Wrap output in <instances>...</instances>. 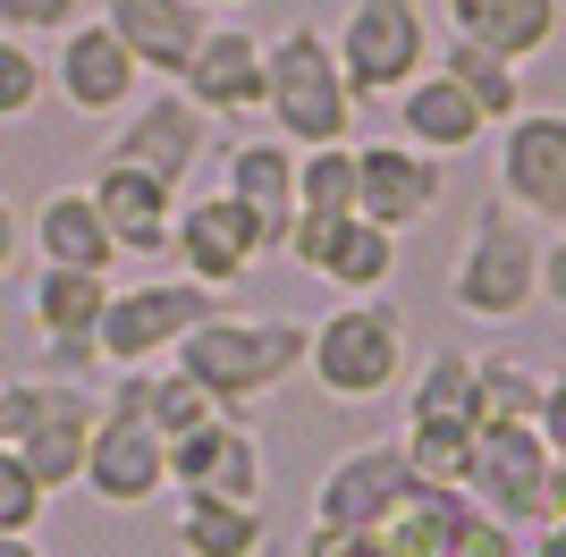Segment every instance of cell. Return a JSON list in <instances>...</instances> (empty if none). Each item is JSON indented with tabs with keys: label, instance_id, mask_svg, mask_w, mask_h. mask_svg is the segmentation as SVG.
I'll list each match as a JSON object with an SVG mask.
<instances>
[{
	"label": "cell",
	"instance_id": "6da1fadb",
	"mask_svg": "<svg viewBox=\"0 0 566 557\" xmlns=\"http://www.w3.org/2000/svg\"><path fill=\"white\" fill-rule=\"evenodd\" d=\"M305 347H313V322H296V313H212V322L187 329V347L169 364L187 371L195 389H212L220 414L245 422L262 397H280L305 371Z\"/></svg>",
	"mask_w": 566,
	"mask_h": 557
},
{
	"label": "cell",
	"instance_id": "7a4b0ae2",
	"mask_svg": "<svg viewBox=\"0 0 566 557\" xmlns=\"http://www.w3.org/2000/svg\"><path fill=\"white\" fill-rule=\"evenodd\" d=\"M262 118L296 153L355 144V85L338 76V51H331L322 25H280L262 43Z\"/></svg>",
	"mask_w": 566,
	"mask_h": 557
},
{
	"label": "cell",
	"instance_id": "3957f363",
	"mask_svg": "<svg viewBox=\"0 0 566 557\" xmlns=\"http://www.w3.org/2000/svg\"><path fill=\"white\" fill-rule=\"evenodd\" d=\"M449 304L482 329H507L542 304V229L524 211H507L499 195L473 203V220H465V245L449 262Z\"/></svg>",
	"mask_w": 566,
	"mask_h": 557
},
{
	"label": "cell",
	"instance_id": "277c9868",
	"mask_svg": "<svg viewBox=\"0 0 566 557\" xmlns=\"http://www.w3.org/2000/svg\"><path fill=\"white\" fill-rule=\"evenodd\" d=\"M406 355H415V329H406L398 304L380 296H347L313 322V347H305V380L331 406H373L406 380Z\"/></svg>",
	"mask_w": 566,
	"mask_h": 557
},
{
	"label": "cell",
	"instance_id": "5b68a950",
	"mask_svg": "<svg viewBox=\"0 0 566 557\" xmlns=\"http://www.w3.org/2000/svg\"><path fill=\"white\" fill-rule=\"evenodd\" d=\"M220 313V287L203 278H127L111 287V313L94 329V355L111 371H144V364H169V355L187 347L195 322H212Z\"/></svg>",
	"mask_w": 566,
	"mask_h": 557
},
{
	"label": "cell",
	"instance_id": "8992f818",
	"mask_svg": "<svg viewBox=\"0 0 566 557\" xmlns=\"http://www.w3.org/2000/svg\"><path fill=\"white\" fill-rule=\"evenodd\" d=\"M331 51H338V76L355 85V102L398 93L431 69V18H423V0H347Z\"/></svg>",
	"mask_w": 566,
	"mask_h": 557
},
{
	"label": "cell",
	"instance_id": "52a82bcc",
	"mask_svg": "<svg viewBox=\"0 0 566 557\" xmlns=\"http://www.w3.org/2000/svg\"><path fill=\"white\" fill-rule=\"evenodd\" d=\"M465 498L482 515H499L507 533L549 524V440L542 422H482L465 464Z\"/></svg>",
	"mask_w": 566,
	"mask_h": 557
},
{
	"label": "cell",
	"instance_id": "ba28073f",
	"mask_svg": "<svg viewBox=\"0 0 566 557\" xmlns=\"http://www.w3.org/2000/svg\"><path fill=\"white\" fill-rule=\"evenodd\" d=\"M491 186H499V203L524 211L533 229H566V111H533L524 102L491 144Z\"/></svg>",
	"mask_w": 566,
	"mask_h": 557
},
{
	"label": "cell",
	"instance_id": "9c48e42d",
	"mask_svg": "<svg viewBox=\"0 0 566 557\" xmlns=\"http://www.w3.org/2000/svg\"><path fill=\"white\" fill-rule=\"evenodd\" d=\"M94 422H102V397L85 389V380H60V371L25 380L18 456H25V473H34L51 498L85 482V456H94Z\"/></svg>",
	"mask_w": 566,
	"mask_h": 557
},
{
	"label": "cell",
	"instance_id": "30bf717a",
	"mask_svg": "<svg viewBox=\"0 0 566 557\" xmlns=\"http://www.w3.org/2000/svg\"><path fill=\"white\" fill-rule=\"evenodd\" d=\"M212 153V118L195 111L178 85H144L127 111H118L111 144H102V161H127V169H153L161 186H187L195 161Z\"/></svg>",
	"mask_w": 566,
	"mask_h": 557
},
{
	"label": "cell",
	"instance_id": "8fae6325",
	"mask_svg": "<svg viewBox=\"0 0 566 557\" xmlns=\"http://www.w3.org/2000/svg\"><path fill=\"white\" fill-rule=\"evenodd\" d=\"M406 490H415V464L398 440H355L313 482V533H380Z\"/></svg>",
	"mask_w": 566,
	"mask_h": 557
},
{
	"label": "cell",
	"instance_id": "7c38bea8",
	"mask_svg": "<svg viewBox=\"0 0 566 557\" xmlns=\"http://www.w3.org/2000/svg\"><path fill=\"white\" fill-rule=\"evenodd\" d=\"M440 195H449V161H431L423 144H406V136L355 144V220L406 237L440 211Z\"/></svg>",
	"mask_w": 566,
	"mask_h": 557
},
{
	"label": "cell",
	"instance_id": "4fadbf2b",
	"mask_svg": "<svg viewBox=\"0 0 566 557\" xmlns=\"http://www.w3.org/2000/svg\"><path fill=\"white\" fill-rule=\"evenodd\" d=\"M51 93H60V102H69L76 118H118L127 111V102H136L144 85H153V76L136 69V51L118 43L111 25L102 18H76V25H60V34H51Z\"/></svg>",
	"mask_w": 566,
	"mask_h": 557
},
{
	"label": "cell",
	"instance_id": "5bb4252c",
	"mask_svg": "<svg viewBox=\"0 0 566 557\" xmlns=\"http://www.w3.org/2000/svg\"><path fill=\"white\" fill-rule=\"evenodd\" d=\"M169 490H178V498H237V507H262L271 456H262V440L237 414H220V422H203V431H187V440H169Z\"/></svg>",
	"mask_w": 566,
	"mask_h": 557
},
{
	"label": "cell",
	"instance_id": "9a60e30c",
	"mask_svg": "<svg viewBox=\"0 0 566 557\" xmlns=\"http://www.w3.org/2000/svg\"><path fill=\"white\" fill-rule=\"evenodd\" d=\"M76 490H94L111 515L153 507V498L169 490V440H161L144 414H118V406H102V422H94V456H85V482H76Z\"/></svg>",
	"mask_w": 566,
	"mask_h": 557
},
{
	"label": "cell",
	"instance_id": "2e32d148",
	"mask_svg": "<svg viewBox=\"0 0 566 557\" xmlns=\"http://www.w3.org/2000/svg\"><path fill=\"white\" fill-rule=\"evenodd\" d=\"M169 254H178V271L203 278V287H220L229 296L237 278L262 262V229L254 211L237 203V195H195V203H178V220H169Z\"/></svg>",
	"mask_w": 566,
	"mask_h": 557
},
{
	"label": "cell",
	"instance_id": "e0dca14e",
	"mask_svg": "<svg viewBox=\"0 0 566 557\" xmlns=\"http://www.w3.org/2000/svg\"><path fill=\"white\" fill-rule=\"evenodd\" d=\"M178 93H187L203 118L237 127V118H262V34L212 18V34L195 43V60L178 69Z\"/></svg>",
	"mask_w": 566,
	"mask_h": 557
},
{
	"label": "cell",
	"instance_id": "ac0fdd59",
	"mask_svg": "<svg viewBox=\"0 0 566 557\" xmlns=\"http://www.w3.org/2000/svg\"><path fill=\"white\" fill-rule=\"evenodd\" d=\"M85 195H94L102 229H111V245H118L127 262H161V254H169V220H178V186H161L153 169L102 161L94 178H85Z\"/></svg>",
	"mask_w": 566,
	"mask_h": 557
},
{
	"label": "cell",
	"instance_id": "d6986e66",
	"mask_svg": "<svg viewBox=\"0 0 566 557\" xmlns=\"http://www.w3.org/2000/svg\"><path fill=\"white\" fill-rule=\"evenodd\" d=\"M220 195L254 211L262 229V254H280L287 245V220H296V144L280 136H237L220 144Z\"/></svg>",
	"mask_w": 566,
	"mask_h": 557
},
{
	"label": "cell",
	"instance_id": "ffe728a7",
	"mask_svg": "<svg viewBox=\"0 0 566 557\" xmlns=\"http://www.w3.org/2000/svg\"><path fill=\"white\" fill-rule=\"evenodd\" d=\"M94 18L111 25L118 43L136 51V69L161 76V85H178V69L195 60V43L212 34V9H195V0H102Z\"/></svg>",
	"mask_w": 566,
	"mask_h": 557
},
{
	"label": "cell",
	"instance_id": "44dd1931",
	"mask_svg": "<svg viewBox=\"0 0 566 557\" xmlns=\"http://www.w3.org/2000/svg\"><path fill=\"white\" fill-rule=\"evenodd\" d=\"M440 18H449L457 43L533 69V60L566 34V0H440Z\"/></svg>",
	"mask_w": 566,
	"mask_h": 557
},
{
	"label": "cell",
	"instance_id": "7402d4cb",
	"mask_svg": "<svg viewBox=\"0 0 566 557\" xmlns=\"http://www.w3.org/2000/svg\"><path fill=\"white\" fill-rule=\"evenodd\" d=\"M398 102V136L423 144L431 161H457V153H473V144H491V118H482V102H473L465 85H457L449 69H423L415 85L389 93Z\"/></svg>",
	"mask_w": 566,
	"mask_h": 557
},
{
	"label": "cell",
	"instance_id": "603a6c76",
	"mask_svg": "<svg viewBox=\"0 0 566 557\" xmlns=\"http://www.w3.org/2000/svg\"><path fill=\"white\" fill-rule=\"evenodd\" d=\"M25 245H34L43 271H94V278H111V262H118V245H111V229H102V211H94L85 186H51L43 203L25 211Z\"/></svg>",
	"mask_w": 566,
	"mask_h": 557
},
{
	"label": "cell",
	"instance_id": "cb8c5ba5",
	"mask_svg": "<svg viewBox=\"0 0 566 557\" xmlns=\"http://www.w3.org/2000/svg\"><path fill=\"white\" fill-rule=\"evenodd\" d=\"M102 313H111V278L94 271H34V287H25V322L43 338H94Z\"/></svg>",
	"mask_w": 566,
	"mask_h": 557
},
{
	"label": "cell",
	"instance_id": "d4e9b609",
	"mask_svg": "<svg viewBox=\"0 0 566 557\" xmlns=\"http://www.w3.org/2000/svg\"><path fill=\"white\" fill-rule=\"evenodd\" d=\"M178 557H262V507H237V498H178Z\"/></svg>",
	"mask_w": 566,
	"mask_h": 557
},
{
	"label": "cell",
	"instance_id": "484cf974",
	"mask_svg": "<svg viewBox=\"0 0 566 557\" xmlns=\"http://www.w3.org/2000/svg\"><path fill=\"white\" fill-rule=\"evenodd\" d=\"M322 287H338V296H380L389 278H398V237L373 229V220H338L331 254H322Z\"/></svg>",
	"mask_w": 566,
	"mask_h": 557
},
{
	"label": "cell",
	"instance_id": "4316f807",
	"mask_svg": "<svg viewBox=\"0 0 566 557\" xmlns=\"http://www.w3.org/2000/svg\"><path fill=\"white\" fill-rule=\"evenodd\" d=\"M406 422H482V364L465 347L431 355L406 389Z\"/></svg>",
	"mask_w": 566,
	"mask_h": 557
},
{
	"label": "cell",
	"instance_id": "83f0119b",
	"mask_svg": "<svg viewBox=\"0 0 566 557\" xmlns=\"http://www.w3.org/2000/svg\"><path fill=\"white\" fill-rule=\"evenodd\" d=\"M457 515H465V490H440V482H415L389 507V524H380V540H389V557H440V540L457 533Z\"/></svg>",
	"mask_w": 566,
	"mask_h": 557
},
{
	"label": "cell",
	"instance_id": "f1b7e54d",
	"mask_svg": "<svg viewBox=\"0 0 566 557\" xmlns=\"http://www.w3.org/2000/svg\"><path fill=\"white\" fill-rule=\"evenodd\" d=\"M431 69H449L457 85L482 102L491 127H507V118L524 111V69H516V60H491V51H473V43H457V34H449V43L431 51Z\"/></svg>",
	"mask_w": 566,
	"mask_h": 557
},
{
	"label": "cell",
	"instance_id": "f546056e",
	"mask_svg": "<svg viewBox=\"0 0 566 557\" xmlns=\"http://www.w3.org/2000/svg\"><path fill=\"white\" fill-rule=\"evenodd\" d=\"M473 431L482 422H406L398 448L415 464V482H440V490H465V464H473Z\"/></svg>",
	"mask_w": 566,
	"mask_h": 557
},
{
	"label": "cell",
	"instance_id": "4dcf8cb0",
	"mask_svg": "<svg viewBox=\"0 0 566 557\" xmlns=\"http://www.w3.org/2000/svg\"><path fill=\"white\" fill-rule=\"evenodd\" d=\"M144 422H153L161 440H187V431L220 422V397H212V389H195L178 364H153V406H144Z\"/></svg>",
	"mask_w": 566,
	"mask_h": 557
},
{
	"label": "cell",
	"instance_id": "1f68e13d",
	"mask_svg": "<svg viewBox=\"0 0 566 557\" xmlns=\"http://www.w3.org/2000/svg\"><path fill=\"white\" fill-rule=\"evenodd\" d=\"M296 211H355V144L296 153Z\"/></svg>",
	"mask_w": 566,
	"mask_h": 557
},
{
	"label": "cell",
	"instance_id": "d6a6232c",
	"mask_svg": "<svg viewBox=\"0 0 566 557\" xmlns=\"http://www.w3.org/2000/svg\"><path fill=\"white\" fill-rule=\"evenodd\" d=\"M482 364V422H533L542 414V371L516 355H473Z\"/></svg>",
	"mask_w": 566,
	"mask_h": 557
},
{
	"label": "cell",
	"instance_id": "836d02e7",
	"mask_svg": "<svg viewBox=\"0 0 566 557\" xmlns=\"http://www.w3.org/2000/svg\"><path fill=\"white\" fill-rule=\"evenodd\" d=\"M43 102H51V60L34 43H18V34H0V127L34 118Z\"/></svg>",
	"mask_w": 566,
	"mask_h": 557
},
{
	"label": "cell",
	"instance_id": "e575fe53",
	"mask_svg": "<svg viewBox=\"0 0 566 557\" xmlns=\"http://www.w3.org/2000/svg\"><path fill=\"white\" fill-rule=\"evenodd\" d=\"M43 507H51V490L25 473V456L18 448H0V533H18V540H34V524H43Z\"/></svg>",
	"mask_w": 566,
	"mask_h": 557
},
{
	"label": "cell",
	"instance_id": "d590c367",
	"mask_svg": "<svg viewBox=\"0 0 566 557\" xmlns=\"http://www.w3.org/2000/svg\"><path fill=\"white\" fill-rule=\"evenodd\" d=\"M440 557H524V533H507L499 515H482L465 498V515H457V533L440 540Z\"/></svg>",
	"mask_w": 566,
	"mask_h": 557
},
{
	"label": "cell",
	"instance_id": "8d00e7d4",
	"mask_svg": "<svg viewBox=\"0 0 566 557\" xmlns=\"http://www.w3.org/2000/svg\"><path fill=\"white\" fill-rule=\"evenodd\" d=\"M76 18H85V0H0V34H18V43H51Z\"/></svg>",
	"mask_w": 566,
	"mask_h": 557
},
{
	"label": "cell",
	"instance_id": "74e56055",
	"mask_svg": "<svg viewBox=\"0 0 566 557\" xmlns=\"http://www.w3.org/2000/svg\"><path fill=\"white\" fill-rule=\"evenodd\" d=\"M287 557H389V540L380 533H313L305 524V540H296Z\"/></svg>",
	"mask_w": 566,
	"mask_h": 557
},
{
	"label": "cell",
	"instance_id": "f35d334b",
	"mask_svg": "<svg viewBox=\"0 0 566 557\" xmlns=\"http://www.w3.org/2000/svg\"><path fill=\"white\" fill-rule=\"evenodd\" d=\"M542 440H549V456H566V364H549L542 371Z\"/></svg>",
	"mask_w": 566,
	"mask_h": 557
},
{
	"label": "cell",
	"instance_id": "ab89813d",
	"mask_svg": "<svg viewBox=\"0 0 566 557\" xmlns=\"http://www.w3.org/2000/svg\"><path fill=\"white\" fill-rule=\"evenodd\" d=\"M542 304L566 313V229H542Z\"/></svg>",
	"mask_w": 566,
	"mask_h": 557
},
{
	"label": "cell",
	"instance_id": "60d3db41",
	"mask_svg": "<svg viewBox=\"0 0 566 557\" xmlns=\"http://www.w3.org/2000/svg\"><path fill=\"white\" fill-rule=\"evenodd\" d=\"M18 254H25V220H18V203L0 195V278L18 271Z\"/></svg>",
	"mask_w": 566,
	"mask_h": 557
},
{
	"label": "cell",
	"instance_id": "b9f144b4",
	"mask_svg": "<svg viewBox=\"0 0 566 557\" xmlns=\"http://www.w3.org/2000/svg\"><path fill=\"white\" fill-rule=\"evenodd\" d=\"M18 422H25V380H0V448H18Z\"/></svg>",
	"mask_w": 566,
	"mask_h": 557
},
{
	"label": "cell",
	"instance_id": "7bdbcfd3",
	"mask_svg": "<svg viewBox=\"0 0 566 557\" xmlns=\"http://www.w3.org/2000/svg\"><path fill=\"white\" fill-rule=\"evenodd\" d=\"M524 557H566V515L533 524V533H524Z\"/></svg>",
	"mask_w": 566,
	"mask_h": 557
},
{
	"label": "cell",
	"instance_id": "ee69618b",
	"mask_svg": "<svg viewBox=\"0 0 566 557\" xmlns=\"http://www.w3.org/2000/svg\"><path fill=\"white\" fill-rule=\"evenodd\" d=\"M549 515H566V456H549Z\"/></svg>",
	"mask_w": 566,
	"mask_h": 557
},
{
	"label": "cell",
	"instance_id": "f6af8a7d",
	"mask_svg": "<svg viewBox=\"0 0 566 557\" xmlns=\"http://www.w3.org/2000/svg\"><path fill=\"white\" fill-rule=\"evenodd\" d=\"M0 557H43V540H18V533H0Z\"/></svg>",
	"mask_w": 566,
	"mask_h": 557
},
{
	"label": "cell",
	"instance_id": "bcb514c9",
	"mask_svg": "<svg viewBox=\"0 0 566 557\" xmlns=\"http://www.w3.org/2000/svg\"><path fill=\"white\" fill-rule=\"evenodd\" d=\"M195 9H212V18H220V9H245V0H195Z\"/></svg>",
	"mask_w": 566,
	"mask_h": 557
},
{
	"label": "cell",
	"instance_id": "7dc6e473",
	"mask_svg": "<svg viewBox=\"0 0 566 557\" xmlns=\"http://www.w3.org/2000/svg\"><path fill=\"white\" fill-rule=\"evenodd\" d=\"M558 364H566V338H558Z\"/></svg>",
	"mask_w": 566,
	"mask_h": 557
}]
</instances>
